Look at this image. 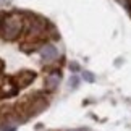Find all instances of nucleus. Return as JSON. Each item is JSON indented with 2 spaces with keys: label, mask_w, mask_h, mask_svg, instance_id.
<instances>
[{
  "label": "nucleus",
  "mask_w": 131,
  "mask_h": 131,
  "mask_svg": "<svg viewBox=\"0 0 131 131\" xmlns=\"http://www.w3.org/2000/svg\"><path fill=\"white\" fill-rule=\"evenodd\" d=\"M47 105H49V100L44 94H34L31 97H26L19 105H16L15 112L18 115H23L24 120H28L29 117H36L41 112H44L47 108Z\"/></svg>",
  "instance_id": "1"
},
{
  "label": "nucleus",
  "mask_w": 131,
  "mask_h": 131,
  "mask_svg": "<svg viewBox=\"0 0 131 131\" xmlns=\"http://www.w3.org/2000/svg\"><path fill=\"white\" fill-rule=\"evenodd\" d=\"M23 19L18 15H5L0 21V34L5 41H16L23 32Z\"/></svg>",
  "instance_id": "2"
},
{
  "label": "nucleus",
  "mask_w": 131,
  "mask_h": 131,
  "mask_svg": "<svg viewBox=\"0 0 131 131\" xmlns=\"http://www.w3.org/2000/svg\"><path fill=\"white\" fill-rule=\"evenodd\" d=\"M34 79H36V73L31 71V70H24V71L12 76V81L16 84L18 88H28Z\"/></svg>",
  "instance_id": "3"
},
{
  "label": "nucleus",
  "mask_w": 131,
  "mask_h": 131,
  "mask_svg": "<svg viewBox=\"0 0 131 131\" xmlns=\"http://www.w3.org/2000/svg\"><path fill=\"white\" fill-rule=\"evenodd\" d=\"M39 55L42 57V60L45 63H50L58 57V50H57V47H55L53 44L47 42V44H42L41 47H39Z\"/></svg>",
  "instance_id": "4"
},
{
  "label": "nucleus",
  "mask_w": 131,
  "mask_h": 131,
  "mask_svg": "<svg viewBox=\"0 0 131 131\" xmlns=\"http://www.w3.org/2000/svg\"><path fill=\"white\" fill-rule=\"evenodd\" d=\"M60 81H62V74H60V71L49 73L47 76H45V89H47L49 92H53V91L58 88Z\"/></svg>",
  "instance_id": "5"
},
{
  "label": "nucleus",
  "mask_w": 131,
  "mask_h": 131,
  "mask_svg": "<svg viewBox=\"0 0 131 131\" xmlns=\"http://www.w3.org/2000/svg\"><path fill=\"white\" fill-rule=\"evenodd\" d=\"M83 79H84V81H88V83H94V81H95L94 74L91 73V71H84V73H83Z\"/></svg>",
  "instance_id": "6"
},
{
  "label": "nucleus",
  "mask_w": 131,
  "mask_h": 131,
  "mask_svg": "<svg viewBox=\"0 0 131 131\" xmlns=\"http://www.w3.org/2000/svg\"><path fill=\"white\" fill-rule=\"evenodd\" d=\"M76 84H78V78L73 76L71 79H70V86H71V88H76Z\"/></svg>",
  "instance_id": "7"
},
{
  "label": "nucleus",
  "mask_w": 131,
  "mask_h": 131,
  "mask_svg": "<svg viewBox=\"0 0 131 131\" xmlns=\"http://www.w3.org/2000/svg\"><path fill=\"white\" fill-rule=\"evenodd\" d=\"M70 68H71V70H74V71H78V70H79L78 63H70Z\"/></svg>",
  "instance_id": "8"
}]
</instances>
